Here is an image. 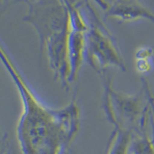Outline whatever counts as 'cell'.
<instances>
[{
    "instance_id": "1",
    "label": "cell",
    "mask_w": 154,
    "mask_h": 154,
    "mask_svg": "<svg viewBox=\"0 0 154 154\" xmlns=\"http://www.w3.org/2000/svg\"><path fill=\"white\" fill-rule=\"evenodd\" d=\"M103 82V108L114 127L135 133L139 130L146 114L149 110V104L143 107L139 95L122 93L113 87L112 76L101 74Z\"/></svg>"
},
{
    "instance_id": "2",
    "label": "cell",
    "mask_w": 154,
    "mask_h": 154,
    "mask_svg": "<svg viewBox=\"0 0 154 154\" xmlns=\"http://www.w3.org/2000/svg\"><path fill=\"white\" fill-rule=\"evenodd\" d=\"M85 60L100 75L110 67L118 68L123 72L127 71L126 62L112 34L93 11L86 34Z\"/></svg>"
},
{
    "instance_id": "3",
    "label": "cell",
    "mask_w": 154,
    "mask_h": 154,
    "mask_svg": "<svg viewBox=\"0 0 154 154\" xmlns=\"http://www.w3.org/2000/svg\"><path fill=\"white\" fill-rule=\"evenodd\" d=\"M107 16L120 23H132L146 19L154 23V13L140 0H115L106 11Z\"/></svg>"
},
{
    "instance_id": "4",
    "label": "cell",
    "mask_w": 154,
    "mask_h": 154,
    "mask_svg": "<svg viewBox=\"0 0 154 154\" xmlns=\"http://www.w3.org/2000/svg\"><path fill=\"white\" fill-rule=\"evenodd\" d=\"M133 133L114 127L109 138L106 154H127Z\"/></svg>"
},
{
    "instance_id": "5",
    "label": "cell",
    "mask_w": 154,
    "mask_h": 154,
    "mask_svg": "<svg viewBox=\"0 0 154 154\" xmlns=\"http://www.w3.org/2000/svg\"><path fill=\"white\" fill-rule=\"evenodd\" d=\"M154 66L152 59H136V69L141 75H145L152 70Z\"/></svg>"
},
{
    "instance_id": "6",
    "label": "cell",
    "mask_w": 154,
    "mask_h": 154,
    "mask_svg": "<svg viewBox=\"0 0 154 154\" xmlns=\"http://www.w3.org/2000/svg\"><path fill=\"white\" fill-rule=\"evenodd\" d=\"M141 81H142L143 83V87L144 92L146 93V96L147 101H148V104L149 106V108H150L151 111H152V115L154 116V95L152 93V89H151L150 86H149V82L146 79L142 77L141 78Z\"/></svg>"
},
{
    "instance_id": "7",
    "label": "cell",
    "mask_w": 154,
    "mask_h": 154,
    "mask_svg": "<svg viewBox=\"0 0 154 154\" xmlns=\"http://www.w3.org/2000/svg\"><path fill=\"white\" fill-rule=\"evenodd\" d=\"M153 49L150 46H140L136 51V59H152L153 58Z\"/></svg>"
},
{
    "instance_id": "8",
    "label": "cell",
    "mask_w": 154,
    "mask_h": 154,
    "mask_svg": "<svg viewBox=\"0 0 154 154\" xmlns=\"http://www.w3.org/2000/svg\"><path fill=\"white\" fill-rule=\"evenodd\" d=\"M95 2H96V4H98L100 7L102 8V9L106 11L107 9L109 7V4L106 1V0H94Z\"/></svg>"
},
{
    "instance_id": "9",
    "label": "cell",
    "mask_w": 154,
    "mask_h": 154,
    "mask_svg": "<svg viewBox=\"0 0 154 154\" xmlns=\"http://www.w3.org/2000/svg\"><path fill=\"white\" fill-rule=\"evenodd\" d=\"M5 140H6V136H4V137L0 140V154H3L4 151H5Z\"/></svg>"
},
{
    "instance_id": "10",
    "label": "cell",
    "mask_w": 154,
    "mask_h": 154,
    "mask_svg": "<svg viewBox=\"0 0 154 154\" xmlns=\"http://www.w3.org/2000/svg\"><path fill=\"white\" fill-rule=\"evenodd\" d=\"M6 1H7V0H0V11H1V9L5 6Z\"/></svg>"
},
{
    "instance_id": "11",
    "label": "cell",
    "mask_w": 154,
    "mask_h": 154,
    "mask_svg": "<svg viewBox=\"0 0 154 154\" xmlns=\"http://www.w3.org/2000/svg\"><path fill=\"white\" fill-rule=\"evenodd\" d=\"M21 1H24V2H27V3H29V2H32V1H34V0H21Z\"/></svg>"
}]
</instances>
